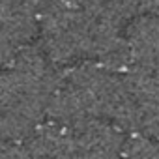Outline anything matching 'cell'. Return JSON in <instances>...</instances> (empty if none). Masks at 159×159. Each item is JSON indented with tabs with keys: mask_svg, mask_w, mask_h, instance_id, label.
Returning <instances> with one entry per match:
<instances>
[{
	"mask_svg": "<svg viewBox=\"0 0 159 159\" xmlns=\"http://www.w3.org/2000/svg\"><path fill=\"white\" fill-rule=\"evenodd\" d=\"M60 2H64V4H71V6H84L86 0H60Z\"/></svg>",
	"mask_w": 159,
	"mask_h": 159,
	"instance_id": "7c38bea8",
	"label": "cell"
},
{
	"mask_svg": "<svg viewBox=\"0 0 159 159\" xmlns=\"http://www.w3.org/2000/svg\"><path fill=\"white\" fill-rule=\"evenodd\" d=\"M131 67L159 75V17L140 15L125 28Z\"/></svg>",
	"mask_w": 159,
	"mask_h": 159,
	"instance_id": "52a82bcc",
	"label": "cell"
},
{
	"mask_svg": "<svg viewBox=\"0 0 159 159\" xmlns=\"http://www.w3.org/2000/svg\"><path fill=\"white\" fill-rule=\"evenodd\" d=\"M25 142L30 159H79L71 127L47 120Z\"/></svg>",
	"mask_w": 159,
	"mask_h": 159,
	"instance_id": "ba28073f",
	"label": "cell"
},
{
	"mask_svg": "<svg viewBox=\"0 0 159 159\" xmlns=\"http://www.w3.org/2000/svg\"><path fill=\"white\" fill-rule=\"evenodd\" d=\"M124 159H159V139L131 135L125 142Z\"/></svg>",
	"mask_w": 159,
	"mask_h": 159,
	"instance_id": "30bf717a",
	"label": "cell"
},
{
	"mask_svg": "<svg viewBox=\"0 0 159 159\" xmlns=\"http://www.w3.org/2000/svg\"><path fill=\"white\" fill-rule=\"evenodd\" d=\"M79 159H124V129L109 120H88L71 127Z\"/></svg>",
	"mask_w": 159,
	"mask_h": 159,
	"instance_id": "8992f818",
	"label": "cell"
},
{
	"mask_svg": "<svg viewBox=\"0 0 159 159\" xmlns=\"http://www.w3.org/2000/svg\"><path fill=\"white\" fill-rule=\"evenodd\" d=\"M111 122L131 135L159 139V77L137 67L122 73Z\"/></svg>",
	"mask_w": 159,
	"mask_h": 159,
	"instance_id": "277c9868",
	"label": "cell"
},
{
	"mask_svg": "<svg viewBox=\"0 0 159 159\" xmlns=\"http://www.w3.org/2000/svg\"><path fill=\"white\" fill-rule=\"evenodd\" d=\"M86 11L99 23L120 28L125 23H131L140 11L139 0H86Z\"/></svg>",
	"mask_w": 159,
	"mask_h": 159,
	"instance_id": "9c48e42d",
	"label": "cell"
},
{
	"mask_svg": "<svg viewBox=\"0 0 159 159\" xmlns=\"http://www.w3.org/2000/svg\"><path fill=\"white\" fill-rule=\"evenodd\" d=\"M103 26L105 25L96 21L84 6L45 0L41 8L39 47L54 66L79 60L94 62Z\"/></svg>",
	"mask_w": 159,
	"mask_h": 159,
	"instance_id": "3957f363",
	"label": "cell"
},
{
	"mask_svg": "<svg viewBox=\"0 0 159 159\" xmlns=\"http://www.w3.org/2000/svg\"><path fill=\"white\" fill-rule=\"evenodd\" d=\"M122 86V73L96 62H83L60 73L47 118L66 127L88 120H112Z\"/></svg>",
	"mask_w": 159,
	"mask_h": 159,
	"instance_id": "7a4b0ae2",
	"label": "cell"
},
{
	"mask_svg": "<svg viewBox=\"0 0 159 159\" xmlns=\"http://www.w3.org/2000/svg\"><path fill=\"white\" fill-rule=\"evenodd\" d=\"M43 4L45 0H2L0 41L4 64H8L21 49L32 45L30 41L39 34Z\"/></svg>",
	"mask_w": 159,
	"mask_h": 159,
	"instance_id": "5b68a950",
	"label": "cell"
},
{
	"mask_svg": "<svg viewBox=\"0 0 159 159\" xmlns=\"http://www.w3.org/2000/svg\"><path fill=\"white\" fill-rule=\"evenodd\" d=\"M157 77H159V75H157Z\"/></svg>",
	"mask_w": 159,
	"mask_h": 159,
	"instance_id": "4fadbf2b",
	"label": "cell"
},
{
	"mask_svg": "<svg viewBox=\"0 0 159 159\" xmlns=\"http://www.w3.org/2000/svg\"><path fill=\"white\" fill-rule=\"evenodd\" d=\"M139 2H140V11L159 17V0H139Z\"/></svg>",
	"mask_w": 159,
	"mask_h": 159,
	"instance_id": "8fae6325",
	"label": "cell"
},
{
	"mask_svg": "<svg viewBox=\"0 0 159 159\" xmlns=\"http://www.w3.org/2000/svg\"><path fill=\"white\" fill-rule=\"evenodd\" d=\"M60 73L39 45L21 49L0 77V129L4 142L26 140L41 124Z\"/></svg>",
	"mask_w": 159,
	"mask_h": 159,
	"instance_id": "6da1fadb",
	"label": "cell"
}]
</instances>
